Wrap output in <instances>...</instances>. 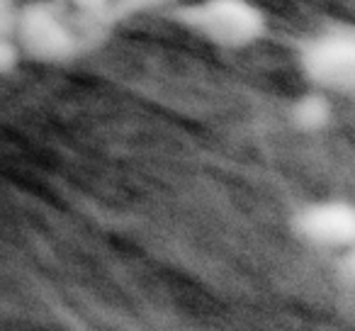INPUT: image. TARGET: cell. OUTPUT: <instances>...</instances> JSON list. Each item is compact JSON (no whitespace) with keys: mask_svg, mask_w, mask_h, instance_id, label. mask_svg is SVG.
I'll use <instances>...</instances> for the list:
<instances>
[{"mask_svg":"<svg viewBox=\"0 0 355 331\" xmlns=\"http://www.w3.org/2000/svg\"><path fill=\"white\" fill-rule=\"evenodd\" d=\"M180 30L219 49L241 51L268 32L263 10L251 0H180L166 10Z\"/></svg>","mask_w":355,"mask_h":331,"instance_id":"obj_1","label":"cell"},{"mask_svg":"<svg viewBox=\"0 0 355 331\" xmlns=\"http://www.w3.org/2000/svg\"><path fill=\"white\" fill-rule=\"evenodd\" d=\"M12 35L22 51V59L44 66L69 64L85 49V42L69 8L59 0L20 3Z\"/></svg>","mask_w":355,"mask_h":331,"instance_id":"obj_2","label":"cell"},{"mask_svg":"<svg viewBox=\"0 0 355 331\" xmlns=\"http://www.w3.org/2000/svg\"><path fill=\"white\" fill-rule=\"evenodd\" d=\"M302 76L326 95H350L355 88V35L350 27H329L297 46Z\"/></svg>","mask_w":355,"mask_h":331,"instance_id":"obj_3","label":"cell"},{"mask_svg":"<svg viewBox=\"0 0 355 331\" xmlns=\"http://www.w3.org/2000/svg\"><path fill=\"white\" fill-rule=\"evenodd\" d=\"M297 234L326 251H350L355 241V210L345 200H326L304 207L295 219Z\"/></svg>","mask_w":355,"mask_h":331,"instance_id":"obj_4","label":"cell"},{"mask_svg":"<svg viewBox=\"0 0 355 331\" xmlns=\"http://www.w3.org/2000/svg\"><path fill=\"white\" fill-rule=\"evenodd\" d=\"M64 6L69 8L85 46L93 44L95 40H100L105 32L114 27L112 22L114 0H64Z\"/></svg>","mask_w":355,"mask_h":331,"instance_id":"obj_5","label":"cell"},{"mask_svg":"<svg viewBox=\"0 0 355 331\" xmlns=\"http://www.w3.org/2000/svg\"><path fill=\"white\" fill-rule=\"evenodd\" d=\"M334 117V108L331 100L321 90H311V93L302 95L292 108V122L302 132H321Z\"/></svg>","mask_w":355,"mask_h":331,"instance_id":"obj_6","label":"cell"},{"mask_svg":"<svg viewBox=\"0 0 355 331\" xmlns=\"http://www.w3.org/2000/svg\"><path fill=\"white\" fill-rule=\"evenodd\" d=\"M180 0H114L112 6V22L119 25V22L134 20L139 15H151V12H166L168 8L178 6Z\"/></svg>","mask_w":355,"mask_h":331,"instance_id":"obj_7","label":"cell"},{"mask_svg":"<svg viewBox=\"0 0 355 331\" xmlns=\"http://www.w3.org/2000/svg\"><path fill=\"white\" fill-rule=\"evenodd\" d=\"M22 64V51L12 32H0V76H8Z\"/></svg>","mask_w":355,"mask_h":331,"instance_id":"obj_8","label":"cell"},{"mask_svg":"<svg viewBox=\"0 0 355 331\" xmlns=\"http://www.w3.org/2000/svg\"><path fill=\"white\" fill-rule=\"evenodd\" d=\"M17 10H20L17 0H0V32H12Z\"/></svg>","mask_w":355,"mask_h":331,"instance_id":"obj_9","label":"cell"}]
</instances>
